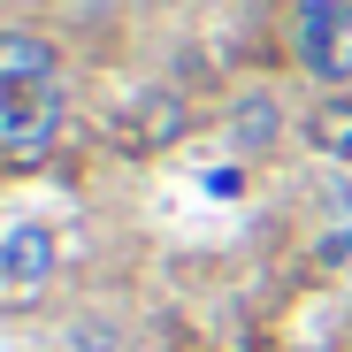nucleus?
<instances>
[{"label":"nucleus","instance_id":"obj_1","mask_svg":"<svg viewBox=\"0 0 352 352\" xmlns=\"http://www.w3.org/2000/svg\"><path fill=\"white\" fill-rule=\"evenodd\" d=\"M62 276V230L46 214H0V307H38Z\"/></svg>","mask_w":352,"mask_h":352},{"label":"nucleus","instance_id":"obj_2","mask_svg":"<svg viewBox=\"0 0 352 352\" xmlns=\"http://www.w3.org/2000/svg\"><path fill=\"white\" fill-rule=\"evenodd\" d=\"M184 131H192V100L176 92V85H131L123 100H115V115H107V138H115V153H131V161L168 153Z\"/></svg>","mask_w":352,"mask_h":352},{"label":"nucleus","instance_id":"obj_3","mask_svg":"<svg viewBox=\"0 0 352 352\" xmlns=\"http://www.w3.org/2000/svg\"><path fill=\"white\" fill-rule=\"evenodd\" d=\"M69 138V85L62 92H0V161L38 168Z\"/></svg>","mask_w":352,"mask_h":352},{"label":"nucleus","instance_id":"obj_4","mask_svg":"<svg viewBox=\"0 0 352 352\" xmlns=\"http://www.w3.org/2000/svg\"><path fill=\"white\" fill-rule=\"evenodd\" d=\"M222 138H230V153H238V161H268L276 146L299 138V115L283 107L276 85H245L238 100H230V115H222Z\"/></svg>","mask_w":352,"mask_h":352},{"label":"nucleus","instance_id":"obj_5","mask_svg":"<svg viewBox=\"0 0 352 352\" xmlns=\"http://www.w3.org/2000/svg\"><path fill=\"white\" fill-rule=\"evenodd\" d=\"M69 54L38 23H0V92H62Z\"/></svg>","mask_w":352,"mask_h":352},{"label":"nucleus","instance_id":"obj_6","mask_svg":"<svg viewBox=\"0 0 352 352\" xmlns=\"http://www.w3.org/2000/svg\"><path fill=\"white\" fill-rule=\"evenodd\" d=\"M299 146H307L314 161L352 168V92H344V85H329V92H314V100L299 107Z\"/></svg>","mask_w":352,"mask_h":352},{"label":"nucleus","instance_id":"obj_7","mask_svg":"<svg viewBox=\"0 0 352 352\" xmlns=\"http://www.w3.org/2000/svg\"><path fill=\"white\" fill-rule=\"evenodd\" d=\"M322 253H329V261H344V253H352V214H344V222L329 230V245H322Z\"/></svg>","mask_w":352,"mask_h":352},{"label":"nucleus","instance_id":"obj_8","mask_svg":"<svg viewBox=\"0 0 352 352\" xmlns=\"http://www.w3.org/2000/svg\"><path fill=\"white\" fill-rule=\"evenodd\" d=\"M291 352H329V344H291Z\"/></svg>","mask_w":352,"mask_h":352}]
</instances>
